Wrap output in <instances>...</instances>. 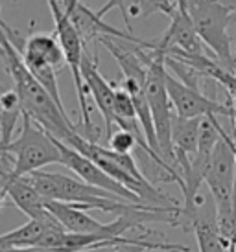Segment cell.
Returning a JSON list of instances; mask_svg holds the SVG:
<instances>
[{
  "mask_svg": "<svg viewBox=\"0 0 236 252\" xmlns=\"http://www.w3.org/2000/svg\"><path fill=\"white\" fill-rule=\"evenodd\" d=\"M187 6L201 42L210 48L218 63L231 68L235 52L231 46L229 26L235 21V11L220 0H187Z\"/></svg>",
  "mask_w": 236,
  "mask_h": 252,
  "instance_id": "cell-5",
  "label": "cell"
},
{
  "mask_svg": "<svg viewBox=\"0 0 236 252\" xmlns=\"http://www.w3.org/2000/svg\"><path fill=\"white\" fill-rule=\"evenodd\" d=\"M166 72V56L162 52L152 50V59L148 64L146 76V98L150 109H152L160 157L175 169V155L174 146H172V120H174L175 112H172V101L168 96Z\"/></svg>",
  "mask_w": 236,
  "mask_h": 252,
  "instance_id": "cell-6",
  "label": "cell"
},
{
  "mask_svg": "<svg viewBox=\"0 0 236 252\" xmlns=\"http://www.w3.org/2000/svg\"><path fill=\"white\" fill-rule=\"evenodd\" d=\"M0 153L11 158L15 177H26L50 164H61V151L56 138L35 124L28 114L22 116L19 136L7 146H0Z\"/></svg>",
  "mask_w": 236,
  "mask_h": 252,
  "instance_id": "cell-4",
  "label": "cell"
},
{
  "mask_svg": "<svg viewBox=\"0 0 236 252\" xmlns=\"http://www.w3.org/2000/svg\"><path fill=\"white\" fill-rule=\"evenodd\" d=\"M46 4L50 7V13L54 19V35L57 37V41L61 44L63 52H65V59L67 64L72 70V77L76 83V92H78V101H79V111H81V118L78 124H74L76 133L85 138V140L98 144L102 131L92 124L90 118V109H89V92L85 87L83 76H81V61L85 57V41L81 39L78 28L74 26V22L70 21L67 9L63 6V0H46Z\"/></svg>",
  "mask_w": 236,
  "mask_h": 252,
  "instance_id": "cell-3",
  "label": "cell"
},
{
  "mask_svg": "<svg viewBox=\"0 0 236 252\" xmlns=\"http://www.w3.org/2000/svg\"><path fill=\"white\" fill-rule=\"evenodd\" d=\"M0 59L13 81V91L19 96L24 114H28L44 131H48L52 136H56L57 140L69 146L78 134L74 124L69 120L67 111H63L57 105L48 91L28 70L22 54H19L17 44L11 41V32L2 19H0Z\"/></svg>",
  "mask_w": 236,
  "mask_h": 252,
  "instance_id": "cell-1",
  "label": "cell"
},
{
  "mask_svg": "<svg viewBox=\"0 0 236 252\" xmlns=\"http://www.w3.org/2000/svg\"><path fill=\"white\" fill-rule=\"evenodd\" d=\"M199 127H201V118H181V116L174 114V120H172V146H174L175 155V169H177L179 175L183 171H187L192 157L197 153Z\"/></svg>",
  "mask_w": 236,
  "mask_h": 252,
  "instance_id": "cell-11",
  "label": "cell"
},
{
  "mask_svg": "<svg viewBox=\"0 0 236 252\" xmlns=\"http://www.w3.org/2000/svg\"><path fill=\"white\" fill-rule=\"evenodd\" d=\"M56 138V136H54ZM57 147L61 151V164L67 166L70 171H74L76 177H79L81 181H85L87 184L94 186V188H102L111 191L113 195L120 197L124 201H129V203H137V204H144L139 197L135 195L133 191H129L127 188H124L118 181H115L111 175H107L104 169L98 166L94 160H90L89 157L81 155L79 151H76L74 147L63 144L61 140H57Z\"/></svg>",
  "mask_w": 236,
  "mask_h": 252,
  "instance_id": "cell-8",
  "label": "cell"
},
{
  "mask_svg": "<svg viewBox=\"0 0 236 252\" xmlns=\"http://www.w3.org/2000/svg\"><path fill=\"white\" fill-rule=\"evenodd\" d=\"M22 56L35 57V59L46 61V63H50L59 72H61V66L67 64L65 52H63L61 44L57 41V37L48 35V33H41V32H34V33L26 39Z\"/></svg>",
  "mask_w": 236,
  "mask_h": 252,
  "instance_id": "cell-12",
  "label": "cell"
},
{
  "mask_svg": "<svg viewBox=\"0 0 236 252\" xmlns=\"http://www.w3.org/2000/svg\"><path fill=\"white\" fill-rule=\"evenodd\" d=\"M26 177L44 199L72 204L87 212L100 210L120 216L133 204L113 195L107 189L90 186L79 177L63 175V173H54V171H35Z\"/></svg>",
  "mask_w": 236,
  "mask_h": 252,
  "instance_id": "cell-2",
  "label": "cell"
},
{
  "mask_svg": "<svg viewBox=\"0 0 236 252\" xmlns=\"http://www.w3.org/2000/svg\"><path fill=\"white\" fill-rule=\"evenodd\" d=\"M6 199H7V195L4 193V191H2V189H0V210L6 206Z\"/></svg>",
  "mask_w": 236,
  "mask_h": 252,
  "instance_id": "cell-17",
  "label": "cell"
},
{
  "mask_svg": "<svg viewBox=\"0 0 236 252\" xmlns=\"http://www.w3.org/2000/svg\"><path fill=\"white\" fill-rule=\"evenodd\" d=\"M113 7H118V9L122 11V17H124L125 26H127V33H133L131 32V21H129V13H127V9H125V6H124V0H107V4H104V6L100 7V9L96 11V15L100 17V19H104L105 15L109 13Z\"/></svg>",
  "mask_w": 236,
  "mask_h": 252,
  "instance_id": "cell-16",
  "label": "cell"
},
{
  "mask_svg": "<svg viewBox=\"0 0 236 252\" xmlns=\"http://www.w3.org/2000/svg\"><path fill=\"white\" fill-rule=\"evenodd\" d=\"M81 76H83L85 87L89 92L96 107L102 112L104 118V136L109 140L113 134V126H115V96H117V87L115 83H109L100 72H98V57L96 54L89 56L85 52V57L81 61Z\"/></svg>",
  "mask_w": 236,
  "mask_h": 252,
  "instance_id": "cell-9",
  "label": "cell"
},
{
  "mask_svg": "<svg viewBox=\"0 0 236 252\" xmlns=\"http://www.w3.org/2000/svg\"><path fill=\"white\" fill-rule=\"evenodd\" d=\"M107 144H109V149L115 151V153L131 155L133 149L139 146V138L133 133H129V131H125V129H117L109 136Z\"/></svg>",
  "mask_w": 236,
  "mask_h": 252,
  "instance_id": "cell-14",
  "label": "cell"
},
{
  "mask_svg": "<svg viewBox=\"0 0 236 252\" xmlns=\"http://www.w3.org/2000/svg\"><path fill=\"white\" fill-rule=\"evenodd\" d=\"M233 74H236V57H235V61H233V64H231V68H229Z\"/></svg>",
  "mask_w": 236,
  "mask_h": 252,
  "instance_id": "cell-18",
  "label": "cell"
},
{
  "mask_svg": "<svg viewBox=\"0 0 236 252\" xmlns=\"http://www.w3.org/2000/svg\"><path fill=\"white\" fill-rule=\"evenodd\" d=\"M24 111L19 101L17 92L4 91L0 94V146H7L13 140V131L17 122L22 120Z\"/></svg>",
  "mask_w": 236,
  "mask_h": 252,
  "instance_id": "cell-13",
  "label": "cell"
},
{
  "mask_svg": "<svg viewBox=\"0 0 236 252\" xmlns=\"http://www.w3.org/2000/svg\"><path fill=\"white\" fill-rule=\"evenodd\" d=\"M152 252H175V251H152Z\"/></svg>",
  "mask_w": 236,
  "mask_h": 252,
  "instance_id": "cell-19",
  "label": "cell"
},
{
  "mask_svg": "<svg viewBox=\"0 0 236 252\" xmlns=\"http://www.w3.org/2000/svg\"><path fill=\"white\" fill-rule=\"evenodd\" d=\"M142 251H175L190 252V249L177 243H162V241H148V243H124L115 247V252H142Z\"/></svg>",
  "mask_w": 236,
  "mask_h": 252,
  "instance_id": "cell-15",
  "label": "cell"
},
{
  "mask_svg": "<svg viewBox=\"0 0 236 252\" xmlns=\"http://www.w3.org/2000/svg\"><path fill=\"white\" fill-rule=\"evenodd\" d=\"M166 89L175 114L181 118H205V116L233 118L235 112L233 103L229 105V103H220L218 99H210L201 91L179 81L170 72H166Z\"/></svg>",
  "mask_w": 236,
  "mask_h": 252,
  "instance_id": "cell-7",
  "label": "cell"
},
{
  "mask_svg": "<svg viewBox=\"0 0 236 252\" xmlns=\"http://www.w3.org/2000/svg\"><path fill=\"white\" fill-rule=\"evenodd\" d=\"M185 230L194 232L199 252H227V245L223 241L218 228V221H216L214 201L210 203L205 197H201L192 216L187 219Z\"/></svg>",
  "mask_w": 236,
  "mask_h": 252,
  "instance_id": "cell-10",
  "label": "cell"
}]
</instances>
